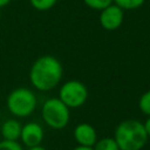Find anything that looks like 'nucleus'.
<instances>
[{"instance_id":"nucleus-14","label":"nucleus","mask_w":150,"mask_h":150,"mask_svg":"<svg viewBox=\"0 0 150 150\" xmlns=\"http://www.w3.org/2000/svg\"><path fill=\"white\" fill-rule=\"evenodd\" d=\"M82 1L87 7L94 11H102L112 4V0H82Z\"/></svg>"},{"instance_id":"nucleus-5","label":"nucleus","mask_w":150,"mask_h":150,"mask_svg":"<svg viewBox=\"0 0 150 150\" xmlns=\"http://www.w3.org/2000/svg\"><path fill=\"white\" fill-rule=\"evenodd\" d=\"M89 93L87 86L79 80H69L60 87L59 98L69 108L75 109L83 105L88 100Z\"/></svg>"},{"instance_id":"nucleus-10","label":"nucleus","mask_w":150,"mask_h":150,"mask_svg":"<svg viewBox=\"0 0 150 150\" xmlns=\"http://www.w3.org/2000/svg\"><path fill=\"white\" fill-rule=\"evenodd\" d=\"M94 150H120L114 137H104L97 139L93 146Z\"/></svg>"},{"instance_id":"nucleus-11","label":"nucleus","mask_w":150,"mask_h":150,"mask_svg":"<svg viewBox=\"0 0 150 150\" xmlns=\"http://www.w3.org/2000/svg\"><path fill=\"white\" fill-rule=\"evenodd\" d=\"M112 4L117 5L123 11H134L141 8L145 4V0H112Z\"/></svg>"},{"instance_id":"nucleus-16","label":"nucleus","mask_w":150,"mask_h":150,"mask_svg":"<svg viewBox=\"0 0 150 150\" xmlns=\"http://www.w3.org/2000/svg\"><path fill=\"white\" fill-rule=\"evenodd\" d=\"M143 125H144V129L146 131L148 137H150V116H148V118L145 120V122L143 123Z\"/></svg>"},{"instance_id":"nucleus-13","label":"nucleus","mask_w":150,"mask_h":150,"mask_svg":"<svg viewBox=\"0 0 150 150\" xmlns=\"http://www.w3.org/2000/svg\"><path fill=\"white\" fill-rule=\"evenodd\" d=\"M138 108L144 115L150 116V89L141 95L138 100Z\"/></svg>"},{"instance_id":"nucleus-17","label":"nucleus","mask_w":150,"mask_h":150,"mask_svg":"<svg viewBox=\"0 0 150 150\" xmlns=\"http://www.w3.org/2000/svg\"><path fill=\"white\" fill-rule=\"evenodd\" d=\"M73 150H94L93 146H83V145H77L76 148H74Z\"/></svg>"},{"instance_id":"nucleus-8","label":"nucleus","mask_w":150,"mask_h":150,"mask_svg":"<svg viewBox=\"0 0 150 150\" xmlns=\"http://www.w3.org/2000/svg\"><path fill=\"white\" fill-rule=\"evenodd\" d=\"M74 138L79 145L94 146L97 141V132L89 123H80L74 129Z\"/></svg>"},{"instance_id":"nucleus-9","label":"nucleus","mask_w":150,"mask_h":150,"mask_svg":"<svg viewBox=\"0 0 150 150\" xmlns=\"http://www.w3.org/2000/svg\"><path fill=\"white\" fill-rule=\"evenodd\" d=\"M21 129H22V124L18 120L9 118L2 123L0 132H1V136L4 139L18 141L21 135Z\"/></svg>"},{"instance_id":"nucleus-20","label":"nucleus","mask_w":150,"mask_h":150,"mask_svg":"<svg viewBox=\"0 0 150 150\" xmlns=\"http://www.w3.org/2000/svg\"><path fill=\"white\" fill-rule=\"evenodd\" d=\"M1 18H2V13H1V8H0V21H1Z\"/></svg>"},{"instance_id":"nucleus-18","label":"nucleus","mask_w":150,"mask_h":150,"mask_svg":"<svg viewBox=\"0 0 150 150\" xmlns=\"http://www.w3.org/2000/svg\"><path fill=\"white\" fill-rule=\"evenodd\" d=\"M28 150H46V148H43V146L40 144V145H35V146L28 148Z\"/></svg>"},{"instance_id":"nucleus-4","label":"nucleus","mask_w":150,"mask_h":150,"mask_svg":"<svg viewBox=\"0 0 150 150\" xmlns=\"http://www.w3.org/2000/svg\"><path fill=\"white\" fill-rule=\"evenodd\" d=\"M41 115L43 122L49 128L60 130L69 123L70 109L59 97H50L43 102Z\"/></svg>"},{"instance_id":"nucleus-2","label":"nucleus","mask_w":150,"mask_h":150,"mask_svg":"<svg viewBox=\"0 0 150 150\" xmlns=\"http://www.w3.org/2000/svg\"><path fill=\"white\" fill-rule=\"evenodd\" d=\"M114 138L120 150H141L148 142L144 125L138 120L122 121L115 129Z\"/></svg>"},{"instance_id":"nucleus-7","label":"nucleus","mask_w":150,"mask_h":150,"mask_svg":"<svg viewBox=\"0 0 150 150\" xmlns=\"http://www.w3.org/2000/svg\"><path fill=\"white\" fill-rule=\"evenodd\" d=\"M20 139L27 148L40 145L43 139V129L38 122H28L22 125Z\"/></svg>"},{"instance_id":"nucleus-6","label":"nucleus","mask_w":150,"mask_h":150,"mask_svg":"<svg viewBox=\"0 0 150 150\" xmlns=\"http://www.w3.org/2000/svg\"><path fill=\"white\" fill-rule=\"evenodd\" d=\"M124 20V11L120 8L117 5L111 4L104 9L100 11V25L103 29L112 32L118 29Z\"/></svg>"},{"instance_id":"nucleus-21","label":"nucleus","mask_w":150,"mask_h":150,"mask_svg":"<svg viewBox=\"0 0 150 150\" xmlns=\"http://www.w3.org/2000/svg\"><path fill=\"white\" fill-rule=\"evenodd\" d=\"M149 30H150V22H149Z\"/></svg>"},{"instance_id":"nucleus-1","label":"nucleus","mask_w":150,"mask_h":150,"mask_svg":"<svg viewBox=\"0 0 150 150\" xmlns=\"http://www.w3.org/2000/svg\"><path fill=\"white\" fill-rule=\"evenodd\" d=\"M63 77V66L53 55L39 56L30 66L29 81L39 91H49L56 88Z\"/></svg>"},{"instance_id":"nucleus-15","label":"nucleus","mask_w":150,"mask_h":150,"mask_svg":"<svg viewBox=\"0 0 150 150\" xmlns=\"http://www.w3.org/2000/svg\"><path fill=\"white\" fill-rule=\"evenodd\" d=\"M0 150H23L22 145L18 141H0Z\"/></svg>"},{"instance_id":"nucleus-19","label":"nucleus","mask_w":150,"mask_h":150,"mask_svg":"<svg viewBox=\"0 0 150 150\" xmlns=\"http://www.w3.org/2000/svg\"><path fill=\"white\" fill-rule=\"evenodd\" d=\"M11 1H12V0H0V8H2V7H5V6H7Z\"/></svg>"},{"instance_id":"nucleus-12","label":"nucleus","mask_w":150,"mask_h":150,"mask_svg":"<svg viewBox=\"0 0 150 150\" xmlns=\"http://www.w3.org/2000/svg\"><path fill=\"white\" fill-rule=\"evenodd\" d=\"M28 1H29L30 6H32L34 9L39 11V12L49 11V9H52V8L56 5V2H57V0H28Z\"/></svg>"},{"instance_id":"nucleus-3","label":"nucleus","mask_w":150,"mask_h":150,"mask_svg":"<svg viewBox=\"0 0 150 150\" xmlns=\"http://www.w3.org/2000/svg\"><path fill=\"white\" fill-rule=\"evenodd\" d=\"M38 104L34 91L26 87H19L13 89L7 98L6 105L8 111L15 117H28L33 114Z\"/></svg>"}]
</instances>
